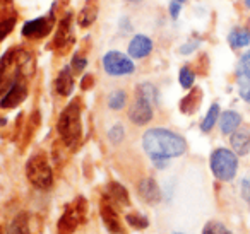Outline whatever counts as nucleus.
Masks as SVG:
<instances>
[{"label": "nucleus", "mask_w": 250, "mask_h": 234, "mask_svg": "<svg viewBox=\"0 0 250 234\" xmlns=\"http://www.w3.org/2000/svg\"><path fill=\"white\" fill-rule=\"evenodd\" d=\"M144 151L151 159H170L182 156L187 149L185 140L180 135L165 128H151L143 137Z\"/></svg>", "instance_id": "nucleus-1"}, {"label": "nucleus", "mask_w": 250, "mask_h": 234, "mask_svg": "<svg viewBox=\"0 0 250 234\" xmlns=\"http://www.w3.org/2000/svg\"><path fill=\"white\" fill-rule=\"evenodd\" d=\"M28 62H31L28 53H18L14 50L5 52V55L0 60V96L7 93L16 80H19L21 74H26Z\"/></svg>", "instance_id": "nucleus-2"}, {"label": "nucleus", "mask_w": 250, "mask_h": 234, "mask_svg": "<svg viewBox=\"0 0 250 234\" xmlns=\"http://www.w3.org/2000/svg\"><path fill=\"white\" fill-rule=\"evenodd\" d=\"M57 128H59V134L65 142V145L72 147L77 144V140L81 138V108L76 101H72L62 111Z\"/></svg>", "instance_id": "nucleus-3"}, {"label": "nucleus", "mask_w": 250, "mask_h": 234, "mask_svg": "<svg viewBox=\"0 0 250 234\" xmlns=\"http://www.w3.org/2000/svg\"><path fill=\"white\" fill-rule=\"evenodd\" d=\"M26 175H28L29 181L40 190H46L52 186L53 175L52 168H50L48 161L43 154H36L26 164Z\"/></svg>", "instance_id": "nucleus-4"}, {"label": "nucleus", "mask_w": 250, "mask_h": 234, "mask_svg": "<svg viewBox=\"0 0 250 234\" xmlns=\"http://www.w3.org/2000/svg\"><path fill=\"white\" fill-rule=\"evenodd\" d=\"M238 161L236 156L228 149H216L211 156V169L214 176L221 181H229L235 178Z\"/></svg>", "instance_id": "nucleus-5"}, {"label": "nucleus", "mask_w": 250, "mask_h": 234, "mask_svg": "<svg viewBox=\"0 0 250 234\" xmlns=\"http://www.w3.org/2000/svg\"><path fill=\"white\" fill-rule=\"evenodd\" d=\"M103 67L110 76H127L134 72V63L120 52H110L103 57Z\"/></svg>", "instance_id": "nucleus-6"}, {"label": "nucleus", "mask_w": 250, "mask_h": 234, "mask_svg": "<svg viewBox=\"0 0 250 234\" xmlns=\"http://www.w3.org/2000/svg\"><path fill=\"white\" fill-rule=\"evenodd\" d=\"M236 79H238V91L240 96L250 103V52L240 58L236 67Z\"/></svg>", "instance_id": "nucleus-7"}, {"label": "nucleus", "mask_w": 250, "mask_h": 234, "mask_svg": "<svg viewBox=\"0 0 250 234\" xmlns=\"http://www.w3.org/2000/svg\"><path fill=\"white\" fill-rule=\"evenodd\" d=\"M83 214L84 209L81 207V203H76V205H70L69 209L65 210V214L62 215L59 222V233L60 234H69L76 229L77 226L83 220Z\"/></svg>", "instance_id": "nucleus-8"}, {"label": "nucleus", "mask_w": 250, "mask_h": 234, "mask_svg": "<svg viewBox=\"0 0 250 234\" xmlns=\"http://www.w3.org/2000/svg\"><path fill=\"white\" fill-rule=\"evenodd\" d=\"M129 118L132 123L136 125H146L153 118V104L149 101L143 99V98H137L136 103L132 104L129 111Z\"/></svg>", "instance_id": "nucleus-9"}, {"label": "nucleus", "mask_w": 250, "mask_h": 234, "mask_svg": "<svg viewBox=\"0 0 250 234\" xmlns=\"http://www.w3.org/2000/svg\"><path fill=\"white\" fill-rule=\"evenodd\" d=\"M26 96H28V89H26V86L21 82V79L16 80L14 84L11 86V89L7 91V93L4 94V98L0 99V108H16L18 104H21L22 101L26 99Z\"/></svg>", "instance_id": "nucleus-10"}, {"label": "nucleus", "mask_w": 250, "mask_h": 234, "mask_svg": "<svg viewBox=\"0 0 250 234\" xmlns=\"http://www.w3.org/2000/svg\"><path fill=\"white\" fill-rule=\"evenodd\" d=\"M50 31H52V26H50V22L46 21L45 18L26 22L24 28H22V35L29 36V38H43V36H46Z\"/></svg>", "instance_id": "nucleus-11"}, {"label": "nucleus", "mask_w": 250, "mask_h": 234, "mask_svg": "<svg viewBox=\"0 0 250 234\" xmlns=\"http://www.w3.org/2000/svg\"><path fill=\"white\" fill-rule=\"evenodd\" d=\"M153 50V41L147 36H136L129 45V55L134 58H144L146 55H149Z\"/></svg>", "instance_id": "nucleus-12"}, {"label": "nucleus", "mask_w": 250, "mask_h": 234, "mask_svg": "<svg viewBox=\"0 0 250 234\" xmlns=\"http://www.w3.org/2000/svg\"><path fill=\"white\" fill-rule=\"evenodd\" d=\"M139 195L147 203H158L161 200V192L153 178H146L139 183Z\"/></svg>", "instance_id": "nucleus-13"}, {"label": "nucleus", "mask_w": 250, "mask_h": 234, "mask_svg": "<svg viewBox=\"0 0 250 234\" xmlns=\"http://www.w3.org/2000/svg\"><path fill=\"white\" fill-rule=\"evenodd\" d=\"M231 147L233 151L236 152L238 156H245L249 154L250 151V134L249 130L242 128V130H235L231 135Z\"/></svg>", "instance_id": "nucleus-14"}, {"label": "nucleus", "mask_w": 250, "mask_h": 234, "mask_svg": "<svg viewBox=\"0 0 250 234\" xmlns=\"http://www.w3.org/2000/svg\"><path fill=\"white\" fill-rule=\"evenodd\" d=\"M55 89H57V93L62 94V96H69L74 91V79H72V72H70L69 67H65V69L59 74V77H57V80H55Z\"/></svg>", "instance_id": "nucleus-15"}, {"label": "nucleus", "mask_w": 250, "mask_h": 234, "mask_svg": "<svg viewBox=\"0 0 250 234\" xmlns=\"http://www.w3.org/2000/svg\"><path fill=\"white\" fill-rule=\"evenodd\" d=\"M106 196L110 202L120 203V205H129V193L120 183H110L106 188Z\"/></svg>", "instance_id": "nucleus-16"}, {"label": "nucleus", "mask_w": 250, "mask_h": 234, "mask_svg": "<svg viewBox=\"0 0 250 234\" xmlns=\"http://www.w3.org/2000/svg\"><path fill=\"white\" fill-rule=\"evenodd\" d=\"M101 215H103V220L106 224V227L111 231V233H120V220H118V214L110 203H103V209H101Z\"/></svg>", "instance_id": "nucleus-17"}, {"label": "nucleus", "mask_w": 250, "mask_h": 234, "mask_svg": "<svg viewBox=\"0 0 250 234\" xmlns=\"http://www.w3.org/2000/svg\"><path fill=\"white\" fill-rule=\"evenodd\" d=\"M240 121H242V118H240L238 113H235V111H225L221 117V132L223 134H233L238 128Z\"/></svg>", "instance_id": "nucleus-18"}, {"label": "nucleus", "mask_w": 250, "mask_h": 234, "mask_svg": "<svg viewBox=\"0 0 250 234\" xmlns=\"http://www.w3.org/2000/svg\"><path fill=\"white\" fill-rule=\"evenodd\" d=\"M9 234H29V226H28V215L26 214H19L16 215V219L9 226Z\"/></svg>", "instance_id": "nucleus-19"}, {"label": "nucleus", "mask_w": 250, "mask_h": 234, "mask_svg": "<svg viewBox=\"0 0 250 234\" xmlns=\"http://www.w3.org/2000/svg\"><path fill=\"white\" fill-rule=\"evenodd\" d=\"M137 98H143V99L149 101L151 104H158V89L153 84H141L137 87Z\"/></svg>", "instance_id": "nucleus-20"}, {"label": "nucleus", "mask_w": 250, "mask_h": 234, "mask_svg": "<svg viewBox=\"0 0 250 234\" xmlns=\"http://www.w3.org/2000/svg\"><path fill=\"white\" fill-rule=\"evenodd\" d=\"M69 38H70V18H67L60 22L59 33H57V38H55V45L65 46L69 43Z\"/></svg>", "instance_id": "nucleus-21"}, {"label": "nucleus", "mask_w": 250, "mask_h": 234, "mask_svg": "<svg viewBox=\"0 0 250 234\" xmlns=\"http://www.w3.org/2000/svg\"><path fill=\"white\" fill-rule=\"evenodd\" d=\"M228 39L233 48H242V46H247L250 43V33L243 31V29H235V31L229 35Z\"/></svg>", "instance_id": "nucleus-22"}, {"label": "nucleus", "mask_w": 250, "mask_h": 234, "mask_svg": "<svg viewBox=\"0 0 250 234\" xmlns=\"http://www.w3.org/2000/svg\"><path fill=\"white\" fill-rule=\"evenodd\" d=\"M218 115H219V106L218 104H212V106L209 108L208 115H206L204 121H202V125H201L202 132H209L212 127H214V123L218 121Z\"/></svg>", "instance_id": "nucleus-23"}, {"label": "nucleus", "mask_w": 250, "mask_h": 234, "mask_svg": "<svg viewBox=\"0 0 250 234\" xmlns=\"http://www.w3.org/2000/svg\"><path fill=\"white\" fill-rule=\"evenodd\" d=\"M124 104H125L124 91H115V93L110 94V98H108V106H110L111 110H122Z\"/></svg>", "instance_id": "nucleus-24"}, {"label": "nucleus", "mask_w": 250, "mask_h": 234, "mask_svg": "<svg viewBox=\"0 0 250 234\" xmlns=\"http://www.w3.org/2000/svg\"><path fill=\"white\" fill-rule=\"evenodd\" d=\"M125 220L132 227H136V229H146V227L149 226V220L144 215H139V214H129V215L125 217Z\"/></svg>", "instance_id": "nucleus-25"}, {"label": "nucleus", "mask_w": 250, "mask_h": 234, "mask_svg": "<svg viewBox=\"0 0 250 234\" xmlns=\"http://www.w3.org/2000/svg\"><path fill=\"white\" fill-rule=\"evenodd\" d=\"M202 234H231V231L226 226H223L221 222H209L208 226L204 227Z\"/></svg>", "instance_id": "nucleus-26"}, {"label": "nucleus", "mask_w": 250, "mask_h": 234, "mask_svg": "<svg viewBox=\"0 0 250 234\" xmlns=\"http://www.w3.org/2000/svg\"><path fill=\"white\" fill-rule=\"evenodd\" d=\"M96 19V9H93V7H86L83 12H81V16H79V24L81 26H84V28H87V26L91 24V22Z\"/></svg>", "instance_id": "nucleus-27"}, {"label": "nucleus", "mask_w": 250, "mask_h": 234, "mask_svg": "<svg viewBox=\"0 0 250 234\" xmlns=\"http://www.w3.org/2000/svg\"><path fill=\"white\" fill-rule=\"evenodd\" d=\"M194 72H192L190 69H182L180 70V84L182 87H185V89H188V87H192V84H194Z\"/></svg>", "instance_id": "nucleus-28"}, {"label": "nucleus", "mask_w": 250, "mask_h": 234, "mask_svg": "<svg viewBox=\"0 0 250 234\" xmlns=\"http://www.w3.org/2000/svg\"><path fill=\"white\" fill-rule=\"evenodd\" d=\"M108 138H110L113 144H118V142L124 138V127H122V125H115V127H111L110 132H108Z\"/></svg>", "instance_id": "nucleus-29"}, {"label": "nucleus", "mask_w": 250, "mask_h": 234, "mask_svg": "<svg viewBox=\"0 0 250 234\" xmlns=\"http://www.w3.org/2000/svg\"><path fill=\"white\" fill-rule=\"evenodd\" d=\"M14 24H16V19H5V21L0 22V41L9 35V33L14 29Z\"/></svg>", "instance_id": "nucleus-30"}, {"label": "nucleus", "mask_w": 250, "mask_h": 234, "mask_svg": "<svg viewBox=\"0 0 250 234\" xmlns=\"http://www.w3.org/2000/svg\"><path fill=\"white\" fill-rule=\"evenodd\" d=\"M72 67H74V70H76V72H81V70H84V67H86V58H81V57H74Z\"/></svg>", "instance_id": "nucleus-31"}, {"label": "nucleus", "mask_w": 250, "mask_h": 234, "mask_svg": "<svg viewBox=\"0 0 250 234\" xmlns=\"http://www.w3.org/2000/svg\"><path fill=\"white\" fill-rule=\"evenodd\" d=\"M242 196L250 203V179H243L242 181Z\"/></svg>", "instance_id": "nucleus-32"}, {"label": "nucleus", "mask_w": 250, "mask_h": 234, "mask_svg": "<svg viewBox=\"0 0 250 234\" xmlns=\"http://www.w3.org/2000/svg\"><path fill=\"white\" fill-rule=\"evenodd\" d=\"M197 45H199V41H197V39H195V41L187 43V45H185V46H182V48H180V52L184 53V55H187V53L194 52V50L197 48Z\"/></svg>", "instance_id": "nucleus-33"}, {"label": "nucleus", "mask_w": 250, "mask_h": 234, "mask_svg": "<svg viewBox=\"0 0 250 234\" xmlns=\"http://www.w3.org/2000/svg\"><path fill=\"white\" fill-rule=\"evenodd\" d=\"M180 2H177V0H173L171 2V5H170V12H171V18L173 19H177V16H178V12H180Z\"/></svg>", "instance_id": "nucleus-34"}, {"label": "nucleus", "mask_w": 250, "mask_h": 234, "mask_svg": "<svg viewBox=\"0 0 250 234\" xmlns=\"http://www.w3.org/2000/svg\"><path fill=\"white\" fill-rule=\"evenodd\" d=\"M168 161H170V159H153V162H154L156 168H167Z\"/></svg>", "instance_id": "nucleus-35"}, {"label": "nucleus", "mask_w": 250, "mask_h": 234, "mask_svg": "<svg viewBox=\"0 0 250 234\" xmlns=\"http://www.w3.org/2000/svg\"><path fill=\"white\" fill-rule=\"evenodd\" d=\"M245 5H247V7L250 9V0H245Z\"/></svg>", "instance_id": "nucleus-36"}, {"label": "nucleus", "mask_w": 250, "mask_h": 234, "mask_svg": "<svg viewBox=\"0 0 250 234\" xmlns=\"http://www.w3.org/2000/svg\"><path fill=\"white\" fill-rule=\"evenodd\" d=\"M177 2H180V4H184V2H185V0H177Z\"/></svg>", "instance_id": "nucleus-37"}, {"label": "nucleus", "mask_w": 250, "mask_h": 234, "mask_svg": "<svg viewBox=\"0 0 250 234\" xmlns=\"http://www.w3.org/2000/svg\"><path fill=\"white\" fill-rule=\"evenodd\" d=\"M129 2H141V0H129Z\"/></svg>", "instance_id": "nucleus-38"}]
</instances>
